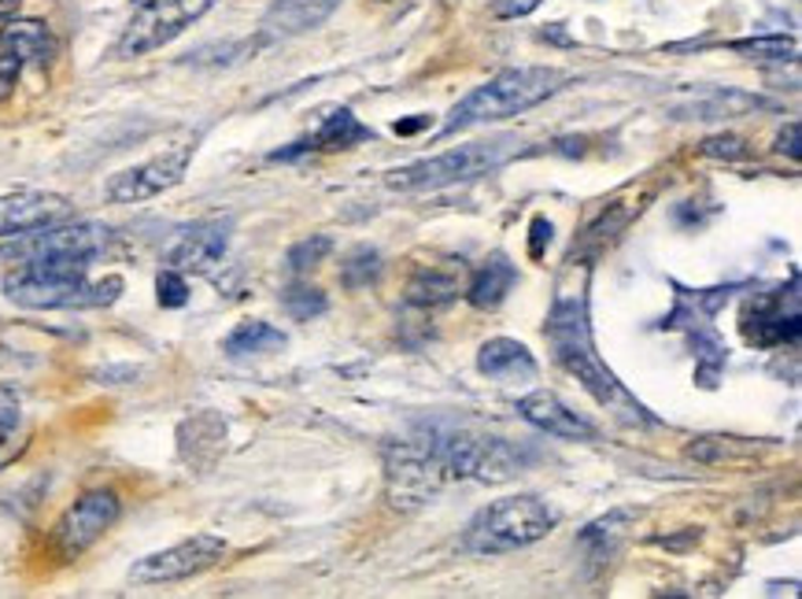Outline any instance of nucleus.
<instances>
[{
    "label": "nucleus",
    "mask_w": 802,
    "mask_h": 599,
    "mask_svg": "<svg viewBox=\"0 0 802 599\" xmlns=\"http://www.w3.org/2000/svg\"><path fill=\"white\" fill-rule=\"evenodd\" d=\"M544 337L551 344L555 363H559L566 374H574L599 407L622 414V419L633 425L655 422V414L618 382V374H614L596 352V337H591V318H588V271L580 274V285H574V289L563 285V289L555 293Z\"/></svg>",
    "instance_id": "nucleus-1"
},
{
    "label": "nucleus",
    "mask_w": 802,
    "mask_h": 599,
    "mask_svg": "<svg viewBox=\"0 0 802 599\" xmlns=\"http://www.w3.org/2000/svg\"><path fill=\"white\" fill-rule=\"evenodd\" d=\"M89 259L75 256H41L22 263V271L8 274L4 293L11 304L30 311H81V307H108L123 296V278H86Z\"/></svg>",
    "instance_id": "nucleus-2"
},
{
    "label": "nucleus",
    "mask_w": 802,
    "mask_h": 599,
    "mask_svg": "<svg viewBox=\"0 0 802 599\" xmlns=\"http://www.w3.org/2000/svg\"><path fill=\"white\" fill-rule=\"evenodd\" d=\"M563 86H566V71H559V67H507V71L492 75L485 86H478L470 97H462L456 108H451L448 122L440 126V137L470 130V126L515 119V115L555 97Z\"/></svg>",
    "instance_id": "nucleus-3"
},
{
    "label": "nucleus",
    "mask_w": 802,
    "mask_h": 599,
    "mask_svg": "<svg viewBox=\"0 0 802 599\" xmlns=\"http://www.w3.org/2000/svg\"><path fill=\"white\" fill-rule=\"evenodd\" d=\"M559 526V511L540 497H507L481 507L467 526L462 544L473 556H507L537 544Z\"/></svg>",
    "instance_id": "nucleus-4"
},
{
    "label": "nucleus",
    "mask_w": 802,
    "mask_h": 599,
    "mask_svg": "<svg viewBox=\"0 0 802 599\" xmlns=\"http://www.w3.org/2000/svg\"><path fill=\"white\" fill-rule=\"evenodd\" d=\"M418 441L426 444V452L433 455V463L440 467L444 481H507L521 474L526 455L503 436H485L470 430H429Z\"/></svg>",
    "instance_id": "nucleus-5"
},
{
    "label": "nucleus",
    "mask_w": 802,
    "mask_h": 599,
    "mask_svg": "<svg viewBox=\"0 0 802 599\" xmlns=\"http://www.w3.org/2000/svg\"><path fill=\"white\" fill-rule=\"evenodd\" d=\"M518 156V141L515 137H492V141H470L459 145L451 153H440L433 159H418L411 167H397L385 175L389 189L400 193H418V189H448V186H462V181L485 178L499 170L503 164Z\"/></svg>",
    "instance_id": "nucleus-6"
},
{
    "label": "nucleus",
    "mask_w": 802,
    "mask_h": 599,
    "mask_svg": "<svg viewBox=\"0 0 802 599\" xmlns=\"http://www.w3.org/2000/svg\"><path fill=\"white\" fill-rule=\"evenodd\" d=\"M218 0H145L134 11V19L126 22L115 56L134 60V56H148L170 45L182 30H189L196 19H204Z\"/></svg>",
    "instance_id": "nucleus-7"
},
{
    "label": "nucleus",
    "mask_w": 802,
    "mask_h": 599,
    "mask_svg": "<svg viewBox=\"0 0 802 599\" xmlns=\"http://www.w3.org/2000/svg\"><path fill=\"white\" fill-rule=\"evenodd\" d=\"M193 153H196L193 141L163 148V153L145 159V164H134V167L119 170V175H111L108 186H104V197H108L111 204L153 200V197H159V193L182 186L185 170H189V164H193Z\"/></svg>",
    "instance_id": "nucleus-8"
},
{
    "label": "nucleus",
    "mask_w": 802,
    "mask_h": 599,
    "mask_svg": "<svg viewBox=\"0 0 802 599\" xmlns=\"http://www.w3.org/2000/svg\"><path fill=\"white\" fill-rule=\"evenodd\" d=\"M226 540L215 533H196L174 548L153 551V556L137 559L130 570V581L137 585H170V581H189L196 573L212 570L215 562H223Z\"/></svg>",
    "instance_id": "nucleus-9"
},
{
    "label": "nucleus",
    "mask_w": 802,
    "mask_h": 599,
    "mask_svg": "<svg viewBox=\"0 0 802 599\" xmlns=\"http://www.w3.org/2000/svg\"><path fill=\"white\" fill-rule=\"evenodd\" d=\"M111 240V229L100 226V223H52V226H41V229H30V234H22L19 245L8 248L11 259H41V256H75V259H97L104 248H108Z\"/></svg>",
    "instance_id": "nucleus-10"
},
{
    "label": "nucleus",
    "mask_w": 802,
    "mask_h": 599,
    "mask_svg": "<svg viewBox=\"0 0 802 599\" xmlns=\"http://www.w3.org/2000/svg\"><path fill=\"white\" fill-rule=\"evenodd\" d=\"M799 278L792 274L788 289L759 293L743 311V337L759 348H776V344L799 341Z\"/></svg>",
    "instance_id": "nucleus-11"
},
{
    "label": "nucleus",
    "mask_w": 802,
    "mask_h": 599,
    "mask_svg": "<svg viewBox=\"0 0 802 599\" xmlns=\"http://www.w3.org/2000/svg\"><path fill=\"white\" fill-rule=\"evenodd\" d=\"M123 503L111 489L86 492L81 500H75L63 511V518L56 522V544L63 556H81L86 548H92L108 529L119 522Z\"/></svg>",
    "instance_id": "nucleus-12"
},
{
    "label": "nucleus",
    "mask_w": 802,
    "mask_h": 599,
    "mask_svg": "<svg viewBox=\"0 0 802 599\" xmlns=\"http://www.w3.org/2000/svg\"><path fill=\"white\" fill-rule=\"evenodd\" d=\"M229 248V223L212 218V223H196L167 248V267L182 274H207Z\"/></svg>",
    "instance_id": "nucleus-13"
},
{
    "label": "nucleus",
    "mask_w": 802,
    "mask_h": 599,
    "mask_svg": "<svg viewBox=\"0 0 802 599\" xmlns=\"http://www.w3.org/2000/svg\"><path fill=\"white\" fill-rule=\"evenodd\" d=\"M71 215V200L60 193H8L0 197V237H22L30 229L63 223Z\"/></svg>",
    "instance_id": "nucleus-14"
},
{
    "label": "nucleus",
    "mask_w": 802,
    "mask_h": 599,
    "mask_svg": "<svg viewBox=\"0 0 802 599\" xmlns=\"http://www.w3.org/2000/svg\"><path fill=\"white\" fill-rule=\"evenodd\" d=\"M515 411L529 425H537L540 433L559 436V441H596V436H599L596 425H591L588 419H580L577 411H569L555 393H544V389H540V393L521 396Z\"/></svg>",
    "instance_id": "nucleus-15"
},
{
    "label": "nucleus",
    "mask_w": 802,
    "mask_h": 599,
    "mask_svg": "<svg viewBox=\"0 0 802 599\" xmlns=\"http://www.w3.org/2000/svg\"><path fill=\"white\" fill-rule=\"evenodd\" d=\"M673 311L666 318L658 322V330H677V333H688V330H703V326H714L717 311H722L732 293H740L743 285H714V289H684L681 282H673Z\"/></svg>",
    "instance_id": "nucleus-16"
},
{
    "label": "nucleus",
    "mask_w": 802,
    "mask_h": 599,
    "mask_svg": "<svg viewBox=\"0 0 802 599\" xmlns=\"http://www.w3.org/2000/svg\"><path fill=\"white\" fill-rule=\"evenodd\" d=\"M341 0H274L263 16V30L271 38H300L307 30H319Z\"/></svg>",
    "instance_id": "nucleus-17"
},
{
    "label": "nucleus",
    "mask_w": 802,
    "mask_h": 599,
    "mask_svg": "<svg viewBox=\"0 0 802 599\" xmlns=\"http://www.w3.org/2000/svg\"><path fill=\"white\" fill-rule=\"evenodd\" d=\"M478 371L492 382H537V360L521 341L510 337H492L481 344L478 352Z\"/></svg>",
    "instance_id": "nucleus-18"
},
{
    "label": "nucleus",
    "mask_w": 802,
    "mask_h": 599,
    "mask_svg": "<svg viewBox=\"0 0 802 599\" xmlns=\"http://www.w3.org/2000/svg\"><path fill=\"white\" fill-rule=\"evenodd\" d=\"M515 282H518V267L503 256V252H492V256L478 267V274H473L467 300L478 311H496L510 296V289H515Z\"/></svg>",
    "instance_id": "nucleus-19"
},
{
    "label": "nucleus",
    "mask_w": 802,
    "mask_h": 599,
    "mask_svg": "<svg viewBox=\"0 0 802 599\" xmlns=\"http://www.w3.org/2000/svg\"><path fill=\"white\" fill-rule=\"evenodd\" d=\"M0 45L16 56L19 63H49L52 52H56V41L45 22L38 19H19V22H8L4 30H0Z\"/></svg>",
    "instance_id": "nucleus-20"
},
{
    "label": "nucleus",
    "mask_w": 802,
    "mask_h": 599,
    "mask_svg": "<svg viewBox=\"0 0 802 599\" xmlns=\"http://www.w3.org/2000/svg\"><path fill=\"white\" fill-rule=\"evenodd\" d=\"M684 337H688L692 355H695V382L703 389H717V382H722V374H725V363H728L725 337L717 333V326L688 330Z\"/></svg>",
    "instance_id": "nucleus-21"
},
{
    "label": "nucleus",
    "mask_w": 802,
    "mask_h": 599,
    "mask_svg": "<svg viewBox=\"0 0 802 599\" xmlns=\"http://www.w3.org/2000/svg\"><path fill=\"white\" fill-rule=\"evenodd\" d=\"M374 130L370 126H363L355 119L348 108H336L325 115V122L315 130V137H307V148L315 153V148H325V153H336V148H355V145H363V141H374Z\"/></svg>",
    "instance_id": "nucleus-22"
},
{
    "label": "nucleus",
    "mask_w": 802,
    "mask_h": 599,
    "mask_svg": "<svg viewBox=\"0 0 802 599\" xmlns=\"http://www.w3.org/2000/svg\"><path fill=\"white\" fill-rule=\"evenodd\" d=\"M285 344H288V337L277 326H271V322H263V318H248L223 341V352L234 355V360H244V355L282 352Z\"/></svg>",
    "instance_id": "nucleus-23"
},
{
    "label": "nucleus",
    "mask_w": 802,
    "mask_h": 599,
    "mask_svg": "<svg viewBox=\"0 0 802 599\" xmlns=\"http://www.w3.org/2000/svg\"><path fill=\"white\" fill-rule=\"evenodd\" d=\"M456 293H459V282L440 271H418L411 285H407V300H411L414 307H444L456 300Z\"/></svg>",
    "instance_id": "nucleus-24"
},
{
    "label": "nucleus",
    "mask_w": 802,
    "mask_h": 599,
    "mask_svg": "<svg viewBox=\"0 0 802 599\" xmlns=\"http://www.w3.org/2000/svg\"><path fill=\"white\" fill-rule=\"evenodd\" d=\"M381 271H385V263H381V252L378 248H355L348 252L344 263H341V282L348 289H366V285H374L381 278Z\"/></svg>",
    "instance_id": "nucleus-25"
},
{
    "label": "nucleus",
    "mask_w": 802,
    "mask_h": 599,
    "mask_svg": "<svg viewBox=\"0 0 802 599\" xmlns=\"http://www.w3.org/2000/svg\"><path fill=\"white\" fill-rule=\"evenodd\" d=\"M732 52L754 56V60H788L792 63L799 56V41L784 38V33H759V38H743V41H728Z\"/></svg>",
    "instance_id": "nucleus-26"
},
{
    "label": "nucleus",
    "mask_w": 802,
    "mask_h": 599,
    "mask_svg": "<svg viewBox=\"0 0 802 599\" xmlns=\"http://www.w3.org/2000/svg\"><path fill=\"white\" fill-rule=\"evenodd\" d=\"M282 307L288 311V318L296 322H311L325 315V307H330V300H325L322 289H311V285H288L282 293Z\"/></svg>",
    "instance_id": "nucleus-27"
},
{
    "label": "nucleus",
    "mask_w": 802,
    "mask_h": 599,
    "mask_svg": "<svg viewBox=\"0 0 802 599\" xmlns=\"http://www.w3.org/2000/svg\"><path fill=\"white\" fill-rule=\"evenodd\" d=\"M333 252V237H325V234H311V237H304V240H296L293 248H288V271L293 274H304V271H311V267H319V263L330 256Z\"/></svg>",
    "instance_id": "nucleus-28"
},
{
    "label": "nucleus",
    "mask_w": 802,
    "mask_h": 599,
    "mask_svg": "<svg viewBox=\"0 0 802 599\" xmlns=\"http://www.w3.org/2000/svg\"><path fill=\"white\" fill-rule=\"evenodd\" d=\"M156 293H159V304L163 307H185L189 304V282H185L182 271H159L156 278Z\"/></svg>",
    "instance_id": "nucleus-29"
},
{
    "label": "nucleus",
    "mask_w": 802,
    "mask_h": 599,
    "mask_svg": "<svg viewBox=\"0 0 802 599\" xmlns=\"http://www.w3.org/2000/svg\"><path fill=\"white\" fill-rule=\"evenodd\" d=\"M703 153H706V156H714V159H747L751 148L743 145V137L725 134V137H706V141H703Z\"/></svg>",
    "instance_id": "nucleus-30"
},
{
    "label": "nucleus",
    "mask_w": 802,
    "mask_h": 599,
    "mask_svg": "<svg viewBox=\"0 0 802 599\" xmlns=\"http://www.w3.org/2000/svg\"><path fill=\"white\" fill-rule=\"evenodd\" d=\"M551 237H555L551 218H544V215L532 218V226H529V256H532V259H544V252H548Z\"/></svg>",
    "instance_id": "nucleus-31"
},
{
    "label": "nucleus",
    "mask_w": 802,
    "mask_h": 599,
    "mask_svg": "<svg viewBox=\"0 0 802 599\" xmlns=\"http://www.w3.org/2000/svg\"><path fill=\"white\" fill-rule=\"evenodd\" d=\"M802 130H799V122H788L781 134H776V153H784L788 159H802V137H799Z\"/></svg>",
    "instance_id": "nucleus-32"
},
{
    "label": "nucleus",
    "mask_w": 802,
    "mask_h": 599,
    "mask_svg": "<svg viewBox=\"0 0 802 599\" xmlns=\"http://www.w3.org/2000/svg\"><path fill=\"white\" fill-rule=\"evenodd\" d=\"M19 71H22V63L16 60V56L11 52L0 56V100L11 97V89H16V82H19Z\"/></svg>",
    "instance_id": "nucleus-33"
},
{
    "label": "nucleus",
    "mask_w": 802,
    "mask_h": 599,
    "mask_svg": "<svg viewBox=\"0 0 802 599\" xmlns=\"http://www.w3.org/2000/svg\"><path fill=\"white\" fill-rule=\"evenodd\" d=\"M544 4V0H496V16L499 19H521V16H529V11H537Z\"/></svg>",
    "instance_id": "nucleus-34"
},
{
    "label": "nucleus",
    "mask_w": 802,
    "mask_h": 599,
    "mask_svg": "<svg viewBox=\"0 0 802 599\" xmlns=\"http://www.w3.org/2000/svg\"><path fill=\"white\" fill-rule=\"evenodd\" d=\"M19 422V396L11 389H0V430H11Z\"/></svg>",
    "instance_id": "nucleus-35"
},
{
    "label": "nucleus",
    "mask_w": 802,
    "mask_h": 599,
    "mask_svg": "<svg viewBox=\"0 0 802 599\" xmlns=\"http://www.w3.org/2000/svg\"><path fill=\"white\" fill-rule=\"evenodd\" d=\"M22 0H0V19H8V16H16Z\"/></svg>",
    "instance_id": "nucleus-36"
}]
</instances>
